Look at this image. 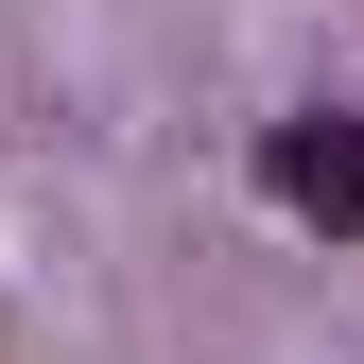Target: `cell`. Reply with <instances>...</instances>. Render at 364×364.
<instances>
[{
    "label": "cell",
    "instance_id": "6da1fadb",
    "mask_svg": "<svg viewBox=\"0 0 364 364\" xmlns=\"http://www.w3.org/2000/svg\"><path fill=\"white\" fill-rule=\"evenodd\" d=\"M260 191H278L312 243H364V122H347V105H295V122H260Z\"/></svg>",
    "mask_w": 364,
    "mask_h": 364
},
{
    "label": "cell",
    "instance_id": "7a4b0ae2",
    "mask_svg": "<svg viewBox=\"0 0 364 364\" xmlns=\"http://www.w3.org/2000/svg\"><path fill=\"white\" fill-rule=\"evenodd\" d=\"M347 122H364V105H347Z\"/></svg>",
    "mask_w": 364,
    "mask_h": 364
}]
</instances>
